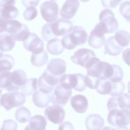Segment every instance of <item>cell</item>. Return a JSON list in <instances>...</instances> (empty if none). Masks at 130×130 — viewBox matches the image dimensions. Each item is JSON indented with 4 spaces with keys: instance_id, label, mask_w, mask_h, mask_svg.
I'll return each instance as SVG.
<instances>
[{
    "instance_id": "cell-1",
    "label": "cell",
    "mask_w": 130,
    "mask_h": 130,
    "mask_svg": "<svg viewBox=\"0 0 130 130\" xmlns=\"http://www.w3.org/2000/svg\"><path fill=\"white\" fill-rule=\"evenodd\" d=\"M87 74L100 79H109L113 75V64L102 61L96 57L92 58L86 66Z\"/></svg>"
},
{
    "instance_id": "cell-2",
    "label": "cell",
    "mask_w": 130,
    "mask_h": 130,
    "mask_svg": "<svg viewBox=\"0 0 130 130\" xmlns=\"http://www.w3.org/2000/svg\"><path fill=\"white\" fill-rule=\"evenodd\" d=\"M87 38V33L82 26H74L69 32L64 35L61 39V43L64 48L71 50L77 46L84 44Z\"/></svg>"
},
{
    "instance_id": "cell-3",
    "label": "cell",
    "mask_w": 130,
    "mask_h": 130,
    "mask_svg": "<svg viewBox=\"0 0 130 130\" xmlns=\"http://www.w3.org/2000/svg\"><path fill=\"white\" fill-rule=\"evenodd\" d=\"M107 120L113 126L118 128H124L130 124V111L127 109H112L109 111Z\"/></svg>"
},
{
    "instance_id": "cell-4",
    "label": "cell",
    "mask_w": 130,
    "mask_h": 130,
    "mask_svg": "<svg viewBox=\"0 0 130 130\" xmlns=\"http://www.w3.org/2000/svg\"><path fill=\"white\" fill-rule=\"evenodd\" d=\"M107 33L109 31L107 26L103 22L98 23L90 32L88 39L89 45L95 49L101 48L105 43L104 35Z\"/></svg>"
},
{
    "instance_id": "cell-5",
    "label": "cell",
    "mask_w": 130,
    "mask_h": 130,
    "mask_svg": "<svg viewBox=\"0 0 130 130\" xmlns=\"http://www.w3.org/2000/svg\"><path fill=\"white\" fill-rule=\"evenodd\" d=\"M25 95L22 92L18 91L6 93L1 95V105L6 111H9L23 105L26 100Z\"/></svg>"
},
{
    "instance_id": "cell-6",
    "label": "cell",
    "mask_w": 130,
    "mask_h": 130,
    "mask_svg": "<svg viewBox=\"0 0 130 130\" xmlns=\"http://www.w3.org/2000/svg\"><path fill=\"white\" fill-rule=\"evenodd\" d=\"M60 77L52 74L46 69L39 79V90L46 93H51L55 87L58 85Z\"/></svg>"
},
{
    "instance_id": "cell-7",
    "label": "cell",
    "mask_w": 130,
    "mask_h": 130,
    "mask_svg": "<svg viewBox=\"0 0 130 130\" xmlns=\"http://www.w3.org/2000/svg\"><path fill=\"white\" fill-rule=\"evenodd\" d=\"M42 18L47 22L51 23L58 17V5L54 1H46L40 8Z\"/></svg>"
},
{
    "instance_id": "cell-8",
    "label": "cell",
    "mask_w": 130,
    "mask_h": 130,
    "mask_svg": "<svg viewBox=\"0 0 130 130\" xmlns=\"http://www.w3.org/2000/svg\"><path fill=\"white\" fill-rule=\"evenodd\" d=\"M72 90L62 87L60 84L57 85L51 93L52 104L64 106L68 102L72 95Z\"/></svg>"
},
{
    "instance_id": "cell-9",
    "label": "cell",
    "mask_w": 130,
    "mask_h": 130,
    "mask_svg": "<svg viewBox=\"0 0 130 130\" xmlns=\"http://www.w3.org/2000/svg\"><path fill=\"white\" fill-rule=\"evenodd\" d=\"M15 5V0H1L0 3L1 18L10 20L17 17L19 12Z\"/></svg>"
},
{
    "instance_id": "cell-10",
    "label": "cell",
    "mask_w": 130,
    "mask_h": 130,
    "mask_svg": "<svg viewBox=\"0 0 130 130\" xmlns=\"http://www.w3.org/2000/svg\"><path fill=\"white\" fill-rule=\"evenodd\" d=\"M107 106L109 111L114 109L129 110L130 95L127 93H122L118 96L111 98L109 99Z\"/></svg>"
},
{
    "instance_id": "cell-11",
    "label": "cell",
    "mask_w": 130,
    "mask_h": 130,
    "mask_svg": "<svg viewBox=\"0 0 130 130\" xmlns=\"http://www.w3.org/2000/svg\"><path fill=\"white\" fill-rule=\"evenodd\" d=\"M23 44L25 49L32 53L38 54L44 51L43 41L34 33H30Z\"/></svg>"
},
{
    "instance_id": "cell-12",
    "label": "cell",
    "mask_w": 130,
    "mask_h": 130,
    "mask_svg": "<svg viewBox=\"0 0 130 130\" xmlns=\"http://www.w3.org/2000/svg\"><path fill=\"white\" fill-rule=\"evenodd\" d=\"M44 114L46 118L54 124H59L62 122L65 117V111L60 105H54L47 107Z\"/></svg>"
},
{
    "instance_id": "cell-13",
    "label": "cell",
    "mask_w": 130,
    "mask_h": 130,
    "mask_svg": "<svg viewBox=\"0 0 130 130\" xmlns=\"http://www.w3.org/2000/svg\"><path fill=\"white\" fill-rule=\"evenodd\" d=\"M94 57L95 54L92 50L81 48L74 52L73 55L71 57V59L74 63L85 68L89 61Z\"/></svg>"
},
{
    "instance_id": "cell-14",
    "label": "cell",
    "mask_w": 130,
    "mask_h": 130,
    "mask_svg": "<svg viewBox=\"0 0 130 130\" xmlns=\"http://www.w3.org/2000/svg\"><path fill=\"white\" fill-rule=\"evenodd\" d=\"M99 20L107 27L109 33L115 32L118 28V23L115 17L113 12L110 9L103 10L100 13Z\"/></svg>"
},
{
    "instance_id": "cell-15",
    "label": "cell",
    "mask_w": 130,
    "mask_h": 130,
    "mask_svg": "<svg viewBox=\"0 0 130 130\" xmlns=\"http://www.w3.org/2000/svg\"><path fill=\"white\" fill-rule=\"evenodd\" d=\"M51 30L56 37L67 34L73 27L72 22L67 19H58L50 23Z\"/></svg>"
},
{
    "instance_id": "cell-16",
    "label": "cell",
    "mask_w": 130,
    "mask_h": 130,
    "mask_svg": "<svg viewBox=\"0 0 130 130\" xmlns=\"http://www.w3.org/2000/svg\"><path fill=\"white\" fill-rule=\"evenodd\" d=\"M79 5L78 0H66L60 10V16L66 19H72L77 11Z\"/></svg>"
},
{
    "instance_id": "cell-17",
    "label": "cell",
    "mask_w": 130,
    "mask_h": 130,
    "mask_svg": "<svg viewBox=\"0 0 130 130\" xmlns=\"http://www.w3.org/2000/svg\"><path fill=\"white\" fill-rule=\"evenodd\" d=\"M0 21V33L5 31L12 35L18 32L23 26V24L16 20L1 18Z\"/></svg>"
},
{
    "instance_id": "cell-18",
    "label": "cell",
    "mask_w": 130,
    "mask_h": 130,
    "mask_svg": "<svg viewBox=\"0 0 130 130\" xmlns=\"http://www.w3.org/2000/svg\"><path fill=\"white\" fill-rule=\"evenodd\" d=\"M11 80L13 92L18 91L27 81L26 74L21 70H16L11 73Z\"/></svg>"
},
{
    "instance_id": "cell-19",
    "label": "cell",
    "mask_w": 130,
    "mask_h": 130,
    "mask_svg": "<svg viewBox=\"0 0 130 130\" xmlns=\"http://www.w3.org/2000/svg\"><path fill=\"white\" fill-rule=\"evenodd\" d=\"M47 70L52 74L60 76L66 72V63L63 59L54 58L51 59L47 64Z\"/></svg>"
},
{
    "instance_id": "cell-20",
    "label": "cell",
    "mask_w": 130,
    "mask_h": 130,
    "mask_svg": "<svg viewBox=\"0 0 130 130\" xmlns=\"http://www.w3.org/2000/svg\"><path fill=\"white\" fill-rule=\"evenodd\" d=\"M70 102L72 108L77 113H83L88 108V101L83 95L77 94L72 96Z\"/></svg>"
},
{
    "instance_id": "cell-21",
    "label": "cell",
    "mask_w": 130,
    "mask_h": 130,
    "mask_svg": "<svg viewBox=\"0 0 130 130\" xmlns=\"http://www.w3.org/2000/svg\"><path fill=\"white\" fill-rule=\"evenodd\" d=\"M32 100L37 107L45 108L47 107L51 101V94L43 92L40 90H37L32 94Z\"/></svg>"
},
{
    "instance_id": "cell-22",
    "label": "cell",
    "mask_w": 130,
    "mask_h": 130,
    "mask_svg": "<svg viewBox=\"0 0 130 130\" xmlns=\"http://www.w3.org/2000/svg\"><path fill=\"white\" fill-rule=\"evenodd\" d=\"M104 48V53H107L111 56L119 55L123 49V47L120 46L117 43L114 36L110 37L106 41Z\"/></svg>"
},
{
    "instance_id": "cell-23",
    "label": "cell",
    "mask_w": 130,
    "mask_h": 130,
    "mask_svg": "<svg viewBox=\"0 0 130 130\" xmlns=\"http://www.w3.org/2000/svg\"><path fill=\"white\" fill-rule=\"evenodd\" d=\"M85 124L87 129L99 130L103 126L104 120L98 114H90L87 117Z\"/></svg>"
},
{
    "instance_id": "cell-24",
    "label": "cell",
    "mask_w": 130,
    "mask_h": 130,
    "mask_svg": "<svg viewBox=\"0 0 130 130\" xmlns=\"http://www.w3.org/2000/svg\"><path fill=\"white\" fill-rule=\"evenodd\" d=\"M15 40L9 33L2 32L0 35L1 52L11 51L15 45Z\"/></svg>"
},
{
    "instance_id": "cell-25",
    "label": "cell",
    "mask_w": 130,
    "mask_h": 130,
    "mask_svg": "<svg viewBox=\"0 0 130 130\" xmlns=\"http://www.w3.org/2000/svg\"><path fill=\"white\" fill-rule=\"evenodd\" d=\"M47 121L45 117L42 115H36L31 117L29 123L25 129L44 130L46 129Z\"/></svg>"
},
{
    "instance_id": "cell-26",
    "label": "cell",
    "mask_w": 130,
    "mask_h": 130,
    "mask_svg": "<svg viewBox=\"0 0 130 130\" xmlns=\"http://www.w3.org/2000/svg\"><path fill=\"white\" fill-rule=\"evenodd\" d=\"M78 79L77 74H64L59 79L60 84L65 88L75 89L77 86Z\"/></svg>"
},
{
    "instance_id": "cell-27",
    "label": "cell",
    "mask_w": 130,
    "mask_h": 130,
    "mask_svg": "<svg viewBox=\"0 0 130 130\" xmlns=\"http://www.w3.org/2000/svg\"><path fill=\"white\" fill-rule=\"evenodd\" d=\"M46 48L47 51L52 55H59L64 50L61 40L57 38L52 39L48 41Z\"/></svg>"
},
{
    "instance_id": "cell-28",
    "label": "cell",
    "mask_w": 130,
    "mask_h": 130,
    "mask_svg": "<svg viewBox=\"0 0 130 130\" xmlns=\"http://www.w3.org/2000/svg\"><path fill=\"white\" fill-rule=\"evenodd\" d=\"M14 64L13 57L9 54H3L1 52L0 57V71L1 72L10 71Z\"/></svg>"
},
{
    "instance_id": "cell-29",
    "label": "cell",
    "mask_w": 130,
    "mask_h": 130,
    "mask_svg": "<svg viewBox=\"0 0 130 130\" xmlns=\"http://www.w3.org/2000/svg\"><path fill=\"white\" fill-rule=\"evenodd\" d=\"M38 80L36 78H30L21 88V92L25 95H30L38 90Z\"/></svg>"
},
{
    "instance_id": "cell-30",
    "label": "cell",
    "mask_w": 130,
    "mask_h": 130,
    "mask_svg": "<svg viewBox=\"0 0 130 130\" xmlns=\"http://www.w3.org/2000/svg\"><path fill=\"white\" fill-rule=\"evenodd\" d=\"M48 59V56L45 51L38 54L32 53L31 56L30 61L32 64L35 67H40L45 64Z\"/></svg>"
},
{
    "instance_id": "cell-31",
    "label": "cell",
    "mask_w": 130,
    "mask_h": 130,
    "mask_svg": "<svg viewBox=\"0 0 130 130\" xmlns=\"http://www.w3.org/2000/svg\"><path fill=\"white\" fill-rule=\"evenodd\" d=\"M11 73L9 71L1 72L0 86L1 89L4 88L9 92H13L11 80Z\"/></svg>"
},
{
    "instance_id": "cell-32",
    "label": "cell",
    "mask_w": 130,
    "mask_h": 130,
    "mask_svg": "<svg viewBox=\"0 0 130 130\" xmlns=\"http://www.w3.org/2000/svg\"><path fill=\"white\" fill-rule=\"evenodd\" d=\"M115 39L121 47H126L130 44V34L126 31L119 30L116 32Z\"/></svg>"
},
{
    "instance_id": "cell-33",
    "label": "cell",
    "mask_w": 130,
    "mask_h": 130,
    "mask_svg": "<svg viewBox=\"0 0 130 130\" xmlns=\"http://www.w3.org/2000/svg\"><path fill=\"white\" fill-rule=\"evenodd\" d=\"M16 119L20 123H26L30 120L31 113L29 110L24 107H21L15 111Z\"/></svg>"
},
{
    "instance_id": "cell-34",
    "label": "cell",
    "mask_w": 130,
    "mask_h": 130,
    "mask_svg": "<svg viewBox=\"0 0 130 130\" xmlns=\"http://www.w3.org/2000/svg\"><path fill=\"white\" fill-rule=\"evenodd\" d=\"M112 88V82L109 79H100L99 83L95 89L99 93L106 95L110 94Z\"/></svg>"
},
{
    "instance_id": "cell-35",
    "label": "cell",
    "mask_w": 130,
    "mask_h": 130,
    "mask_svg": "<svg viewBox=\"0 0 130 130\" xmlns=\"http://www.w3.org/2000/svg\"><path fill=\"white\" fill-rule=\"evenodd\" d=\"M30 34L28 27L25 24H23L22 28L18 32L11 35L17 41H24L28 38Z\"/></svg>"
},
{
    "instance_id": "cell-36",
    "label": "cell",
    "mask_w": 130,
    "mask_h": 130,
    "mask_svg": "<svg viewBox=\"0 0 130 130\" xmlns=\"http://www.w3.org/2000/svg\"><path fill=\"white\" fill-rule=\"evenodd\" d=\"M119 12L126 21L130 23V1H125L120 4Z\"/></svg>"
},
{
    "instance_id": "cell-37",
    "label": "cell",
    "mask_w": 130,
    "mask_h": 130,
    "mask_svg": "<svg viewBox=\"0 0 130 130\" xmlns=\"http://www.w3.org/2000/svg\"><path fill=\"white\" fill-rule=\"evenodd\" d=\"M112 88L110 95L112 96H117L122 94L125 90V85L122 81L119 82H112Z\"/></svg>"
},
{
    "instance_id": "cell-38",
    "label": "cell",
    "mask_w": 130,
    "mask_h": 130,
    "mask_svg": "<svg viewBox=\"0 0 130 130\" xmlns=\"http://www.w3.org/2000/svg\"><path fill=\"white\" fill-rule=\"evenodd\" d=\"M42 36L45 41H49L57 37L53 34L51 29L50 23H46L44 25L42 29Z\"/></svg>"
},
{
    "instance_id": "cell-39",
    "label": "cell",
    "mask_w": 130,
    "mask_h": 130,
    "mask_svg": "<svg viewBox=\"0 0 130 130\" xmlns=\"http://www.w3.org/2000/svg\"><path fill=\"white\" fill-rule=\"evenodd\" d=\"M114 68V72L112 76L109 79V80L112 82H119L121 81L123 73L122 69L118 65L113 64Z\"/></svg>"
},
{
    "instance_id": "cell-40",
    "label": "cell",
    "mask_w": 130,
    "mask_h": 130,
    "mask_svg": "<svg viewBox=\"0 0 130 130\" xmlns=\"http://www.w3.org/2000/svg\"><path fill=\"white\" fill-rule=\"evenodd\" d=\"M85 81L87 86L90 89H96L98 87L100 79L95 77L91 76L87 74L85 77Z\"/></svg>"
},
{
    "instance_id": "cell-41",
    "label": "cell",
    "mask_w": 130,
    "mask_h": 130,
    "mask_svg": "<svg viewBox=\"0 0 130 130\" xmlns=\"http://www.w3.org/2000/svg\"><path fill=\"white\" fill-rule=\"evenodd\" d=\"M37 15L38 11L35 7H28L23 12V17L27 21L32 20L37 17Z\"/></svg>"
},
{
    "instance_id": "cell-42",
    "label": "cell",
    "mask_w": 130,
    "mask_h": 130,
    "mask_svg": "<svg viewBox=\"0 0 130 130\" xmlns=\"http://www.w3.org/2000/svg\"><path fill=\"white\" fill-rule=\"evenodd\" d=\"M78 79V84L76 87L74 89L76 91L81 92L86 89L87 85L85 81V76L81 74H77Z\"/></svg>"
},
{
    "instance_id": "cell-43",
    "label": "cell",
    "mask_w": 130,
    "mask_h": 130,
    "mask_svg": "<svg viewBox=\"0 0 130 130\" xmlns=\"http://www.w3.org/2000/svg\"><path fill=\"white\" fill-rule=\"evenodd\" d=\"M122 0H101L102 4L105 8L114 9L116 8Z\"/></svg>"
},
{
    "instance_id": "cell-44",
    "label": "cell",
    "mask_w": 130,
    "mask_h": 130,
    "mask_svg": "<svg viewBox=\"0 0 130 130\" xmlns=\"http://www.w3.org/2000/svg\"><path fill=\"white\" fill-rule=\"evenodd\" d=\"M17 124L16 122L11 119L6 120L4 121L1 129H16Z\"/></svg>"
},
{
    "instance_id": "cell-45",
    "label": "cell",
    "mask_w": 130,
    "mask_h": 130,
    "mask_svg": "<svg viewBox=\"0 0 130 130\" xmlns=\"http://www.w3.org/2000/svg\"><path fill=\"white\" fill-rule=\"evenodd\" d=\"M23 5L27 8L28 7H36L39 4L40 0H21Z\"/></svg>"
},
{
    "instance_id": "cell-46",
    "label": "cell",
    "mask_w": 130,
    "mask_h": 130,
    "mask_svg": "<svg viewBox=\"0 0 130 130\" xmlns=\"http://www.w3.org/2000/svg\"><path fill=\"white\" fill-rule=\"evenodd\" d=\"M122 58L124 62L130 67V48L124 50L122 53Z\"/></svg>"
},
{
    "instance_id": "cell-47",
    "label": "cell",
    "mask_w": 130,
    "mask_h": 130,
    "mask_svg": "<svg viewBox=\"0 0 130 130\" xmlns=\"http://www.w3.org/2000/svg\"><path fill=\"white\" fill-rule=\"evenodd\" d=\"M73 129V125L69 121L61 122L59 126V129Z\"/></svg>"
},
{
    "instance_id": "cell-48",
    "label": "cell",
    "mask_w": 130,
    "mask_h": 130,
    "mask_svg": "<svg viewBox=\"0 0 130 130\" xmlns=\"http://www.w3.org/2000/svg\"><path fill=\"white\" fill-rule=\"evenodd\" d=\"M127 90H128V93H130V81L128 82L127 84Z\"/></svg>"
},
{
    "instance_id": "cell-49",
    "label": "cell",
    "mask_w": 130,
    "mask_h": 130,
    "mask_svg": "<svg viewBox=\"0 0 130 130\" xmlns=\"http://www.w3.org/2000/svg\"><path fill=\"white\" fill-rule=\"evenodd\" d=\"M79 1L82 2H87L89 1V0H79Z\"/></svg>"
},
{
    "instance_id": "cell-50",
    "label": "cell",
    "mask_w": 130,
    "mask_h": 130,
    "mask_svg": "<svg viewBox=\"0 0 130 130\" xmlns=\"http://www.w3.org/2000/svg\"><path fill=\"white\" fill-rule=\"evenodd\" d=\"M51 1H57V0H51Z\"/></svg>"
}]
</instances>
